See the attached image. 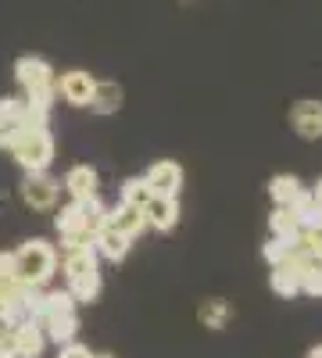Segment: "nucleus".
Segmentation results:
<instances>
[{"label":"nucleus","mask_w":322,"mask_h":358,"mask_svg":"<svg viewBox=\"0 0 322 358\" xmlns=\"http://www.w3.org/2000/svg\"><path fill=\"white\" fill-rule=\"evenodd\" d=\"M94 86H97V79L90 72H82V69H68V72H61V76L54 79L57 97H65L72 108H90Z\"/></svg>","instance_id":"obj_4"},{"label":"nucleus","mask_w":322,"mask_h":358,"mask_svg":"<svg viewBox=\"0 0 322 358\" xmlns=\"http://www.w3.org/2000/svg\"><path fill=\"white\" fill-rule=\"evenodd\" d=\"M298 241H276V236H272V241L265 244V262L276 268V265H283L286 262V255H290V248H294Z\"/></svg>","instance_id":"obj_24"},{"label":"nucleus","mask_w":322,"mask_h":358,"mask_svg":"<svg viewBox=\"0 0 322 358\" xmlns=\"http://www.w3.org/2000/svg\"><path fill=\"white\" fill-rule=\"evenodd\" d=\"M57 273V248L47 241H25L15 251V280L25 287H47Z\"/></svg>","instance_id":"obj_1"},{"label":"nucleus","mask_w":322,"mask_h":358,"mask_svg":"<svg viewBox=\"0 0 322 358\" xmlns=\"http://www.w3.org/2000/svg\"><path fill=\"white\" fill-rule=\"evenodd\" d=\"M122 108V86L119 83H111V79H97V86H94V97H90V111H97V115H115Z\"/></svg>","instance_id":"obj_15"},{"label":"nucleus","mask_w":322,"mask_h":358,"mask_svg":"<svg viewBox=\"0 0 322 358\" xmlns=\"http://www.w3.org/2000/svg\"><path fill=\"white\" fill-rule=\"evenodd\" d=\"M0 358H15V344H11V334L8 330L0 334Z\"/></svg>","instance_id":"obj_28"},{"label":"nucleus","mask_w":322,"mask_h":358,"mask_svg":"<svg viewBox=\"0 0 322 358\" xmlns=\"http://www.w3.org/2000/svg\"><path fill=\"white\" fill-rule=\"evenodd\" d=\"M0 280H15V251H0Z\"/></svg>","instance_id":"obj_27"},{"label":"nucleus","mask_w":322,"mask_h":358,"mask_svg":"<svg viewBox=\"0 0 322 358\" xmlns=\"http://www.w3.org/2000/svg\"><path fill=\"white\" fill-rule=\"evenodd\" d=\"M43 337L47 341H54V344H72L75 341V334H79V319H75V312L72 315H54V319H47L43 326Z\"/></svg>","instance_id":"obj_16"},{"label":"nucleus","mask_w":322,"mask_h":358,"mask_svg":"<svg viewBox=\"0 0 322 358\" xmlns=\"http://www.w3.org/2000/svg\"><path fill=\"white\" fill-rule=\"evenodd\" d=\"M143 219H147L151 229L168 233V229H175V222H180V201L175 197H154L147 208H143Z\"/></svg>","instance_id":"obj_10"},{"label":"nucleus","mask_w":322,"mask_h":358,"mask_svg":"<svg viewBox=\"0 0 322 358\" xmlns=\"http://www.w3.org/2000/svg\"><path fill=\"white\" fill-rule=\"evenodd\" d=\"M154 197H151V190H147V183H143V179H126L122 183V204H129V208H147Z\"/></svg>","instance_id":"obj_22"},{"label":"nucleus","mask_w":322,"mask_h":358,"mask_svg":"<svg viewBox=\"0 0 322 358\" xmlns=\"http://www.w3.org/2000/svg\"><path fill=\"white\" fill-rule=\"evenodd\" d=\"M301 190H305L301 179L298 176H286V172L272 176V183H269V197L276 201V208H290V201H294Z\"/></svg>","instance_id":"obj_18"},{"label":"nucleus","mask_w":322,"mask_h":358,"mask_svg":"<svg viewBox=\"0 0 322 358\" xmlns=\"http://www.w3.org/2000/svg\"><path fill=\"white\" fill-rule=\"evenodd\" d=\"M57 190H61V183L47 172H25L22 187H18L22 201L33 208V212H50L54 201H57Z\"/></svg>","instance_id":"obj_3"},{"label":"nucleus","mask_w":322,"mask_h":358,"mask_svg":"<svg viewBox=\"0 0 322 358\" xmlns=\"http://www.w3.org/2000/svg\"><path fill=\"white\" fill-rule=\"evenodd\" d=\"M151 197H180V187H183V169L175 162H154L151 172L143 176Z\"/></svg>","instance_id":"obj_7"},{"label":"nucleus","mask_w":322,"mask_h":358,"mask_svg":"<svg viewBox=\"0 0 322 358\" xmlns=\"http://www.w3.org/2000/svg\"><path fill=\"white\" fill-rule=\"evenodd\" d=\"M269 233L276 236V241H301V222L290 208H276V212L269 215Z\"/></svg>","instance_id":"obj_17"},{"label":"nucleus","mask_w":322,"mask_h":358,"mask_svg":"<svg viewBox=\"0 0 322 358\" xmlns=\"http://www.w3.org/2000/svg\"><path fill=\"white\" fill-rule=\"evenodd\" d=\"M0 204H8V197H4V194H0Z\"/></svg>","instance_id":"obj_32"},{"label":"nucleus","mask_w":322,"mask_h":358,"mask_svg":"<svg viewBox=\"0 0 322 358\" xmlns=\"http://www.w3.org/2000/svg\"><path fill=\"white\" fill-rule=\"evenodd\" d=\"M290 126L305 140H322V101H315V97L298 101L294 111H290Z\"/></svg>","instance_id":"obj_8"},{"label":"nucleus","mask_w":322,"mask_h":358,"mask_svg":"<svg viewBox=\"0 0 322 358\" xmlns=\"http://www.w3.org/2000/svg\"><path fill=\"white\" fill-rule=\"evenodd\" d=\"M15 79H18V86L22 90H36V86H54V69H50V62L47 57H40V54H22L18 62H15Z\"/></svg>","instance_id":"obj_6"},{"label":"nucleus","mask_w":322,"mask_h":358,"mask_svg":"<svg viewBox=\"0 0 322 358\" xmlns=\"http://www.w3.org/2000/svg\"><path fill=\"white\" fill-rule=\"evenodd\" d=\"M269 287H272V294H279V297H298V294H301V276L290 273V268H283V265H276L272 273H269Z\"/></svg>","instance_id":"obj_20"},{"label":"nucleus","mask_w":322,"mask_h":358,"mask_svg":"<svg viewBox=\"0 0 322 358\" xmlns=\"http://www.w3.org/2000/svg\"><path fill=\"white\" fill-rule=\"evenodd\" d=\"M108 226L111 229H119V233H126L129 241H136V236L147 229V219H143V212L140 208H129V204H115V208H108Z\"/></svg>","instance_id":"obj_11"},{"label":"nucleus","mask_w":322,"mask_h":358,"mask_svg":"<svg viewBox=\"0 0 322 358\" xmlns=\"http://www.w3.org/2000/svg\"><path fill=\"white\" fill-rule=\"evenodd\" d=\"M301 294H312V297H322V265H312L308 273L301 276Z\"/></svg>","instance_id":"obj_25"},{"label":"nucleus","mask_w":322,"mask_h":358,"mask_svg":"<svg viewBox=\"0 0 322 358\" xmlns=\"http://www.w3.org/2000/svg\"><path fill=\"white\" fill-rule=\"evenodd\" d=\"M8 151L15 155V162L25 172H47L50 162H54V136H50L47 126H29Z\"/></svg>","instance_id":"obj_2"},{"label":"nucleus","mask_w":322,"mask_h":358,"mask_svg":"<svg viewBox=\"0 0 322 358\" xmlns=\"http://www.w3.org/2000/svg\"><path fill=\"white\" fill-rule=\"evenodd\" d=\"M57 358H94V355H90V348H86V344L72 341V344H61V351H57Z\"/></svg>","instance_id":"obj_26"},{"label":"nucleus","mask_w":322,"mask_h":358,"mask_svg":"<svg viewBox=\"0 0 322 358\" xmlns=\"http://www.w3.org/2000/svg\"><path fill=\"white\" fill-rule=\"evenodd\" d=\"M8 334H11V344H15V358H40L43 355L47 337H43V330H40L33 319L15 326V330H8Z\"/></svg>","instance_id":"obj_9"},{"label":"nucleus","mask_w":322,"mask_h":358,"mask_svg":"<svg viewBox=\"0 0 322 358\" xmlns=\"http://www.w3.org/2000/svg\"><path fill=\"white\" fill-rule=\"evenodd\" d=\"M312 197H315V204H322V179H319V187L312 190Z\"/></svg>","instance_id":"obj_29"},{"label":"nucleus","mask_w":322,"mask_h":358,"mask_svg":"<svg viewBox=\"0 0 322 358\" xmlns=\"http://www.w3.org/2000/svg\"><path fill=\"white\" fill-rule=\"evenodd\" d=\"M97 169L94 165H75V169H68V176H65V190L72 194V201H90V197H97Z\"/></svg>","instance_id":"obj_12"},{"label":"nucleus","mask_w":322,"mask_h":358,"mask_svg":"<svg viewBox=\"0 0 322 358\" xmlns=\"http://www.w3.org/2000/svg\"><path fill=\"white\" fill-rule=\"evenodd\" d=\"M68 294L75 297V305H82V301H97V294H101V273L68 280Z\"/></svg>","instance_id":"obj_21"},{"label":"nucleus","mask_w":322,"mask_h":358,"mask_svg":"<svg viewBox=\"0 0 322 358\" xmlns=\"http://www.w3.org/2000/svg\"><path fill=\"white\" fill-rule=\"evenodd\" d=\"M54 226H57V233H61V241H79V236H86L82 204H79V201H68L61 212L54 215ZM90 241H94V236H90Z\"/></svg>","instance_id":"obj_14"},{"label":"nucleus","mask_w":322,"mask_h":358,"mask_svg":"<svg viewBox=\"0 0 322 358\" xmlns=\"http://www.w3.org/2000/svg\"><path fill=\"white\" fill-rule=\"evenodd\" d=\"M129 236L126 233H119V229H111V226H104L97 236H94V248H97V255L101 258H108V262H122L126 255H129Z\"/></svg>","instance_id":"obj_13"},{"label":"nucleus","mask_w":322,"mask_h":358,"mask_svg":"<svg viewBox=\"0 0 322 358\" xmlns=\"http://www.w3.org/2000/svg\"><path fill=\"white\" fill-rule=\"evenodd\" d=\"M197 315H200V322L208 326V330H222L226 319H229V305L219 301V297H212V301H204V305H200Z\"/></svg>","instance_id":"obj_23"},{"label":"nucleus","mask_w":322,"mask_h":358,"mask_svg":"<svg viewBox=\"0 0 322 358\" xmlns=\"http://www.w3.org/2000/svg\"><path fill=\"white\" fill-rule=\"evenodd\" d=\"M94 358H115V355H94Z\"/></svg>","instance_id":"obj_31"},{"label":"nucleus","mask_w":322,"mask_h":358,"mask_svg":"<svg viewBox=\"0 0 322 358\" xmlns=\"http://www.w3.org/2000/svg\"><path fill=\"white\" fill-rule=\"evenodd\" d=\"M82 204V222H86V236H97L104 226H108V204L101 197H90V201H79Z\"/></svg>","instance_id":"obj_19"},{"label":"nucleus","mask_w":322,"mask_h":358,"mask_svg":"<svg viewBox=\"0 0 322 358\" xmlns=\"http://www.w3.org/2000/svg\"><path fill=\"white\" fill-rule=\"evenodd\" d=\"M29 126V111H25V101L18 97H4L0 101V147H11Z\"/></svg>","instance_id":"obj_5"},{"label":"nucleus","mask_w":322,"mask_h":358,"mask_svg":"<svg viewBox=\"0 0 322 358\" xmlns=\"http://www.w3.org/2000/svg\"><path fill=\"white\" fill-rule=\"evenodd\" d=\"M308 358H322V344H319V348H312V351H308Z\"/></svg>","instance_id":"obj_30"}]
</instances>
